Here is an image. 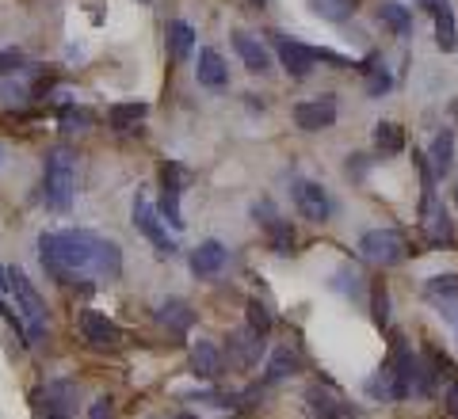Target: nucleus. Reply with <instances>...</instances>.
Wrapping results in <instances>:
<instances>
[{
    "label": "nucleus",
    "instance_id": "1",
    "mask_svg": "<svg viewBox=\"0 0 458 419\" xmlns=\"http://www.w3.org/2000/svg\"><path fill=\"white\" fill-rule=\"evenodd\" d=\"M38 259L57 282L77 279H119L123 274V248L92 229H62V233L38 237Z\"/></svg>",
    "mask_w": 458,
    "mask_h": 419
},
{
    "label": "nucleus",
    "instance_id": "2",
    "mask_svg": "<svg viewBox=\"0 0 458 419\" xmlns=\"http://www.w3.org/2000/svg\"><path fill=\"white\" fill-rule=\"evenodd\" d=\"M271 42H276L279 65L286 69V77H294V80H306L321 62L333 65V69H352V65H355L352 57H344V54H336V50H328V46H310V42H298V38H286L283 31H271Z\"/></svg>",
    "mask_w": 458,
    "mask_h": 419
},
{
    "label": "nucleus",
    "instance_id": "3",
    "mask_svg": "<svg viewBox=\"0 0 458 419\" xmlns=\"http://www.w3.org/2000/svg\"><path fill=\"white\" fill-rule=\"evenodd\" d=\"M77 195V161L69 149H50L42 164V202L54 214H69Z\"/></svg>",
    "mask_w": 458,
    "mask_h": 419
},
{
    "label": "nucleus",
    "instance_id": "4",
    "mask_svg": "<svg viewBox=\"0 0 458 419\" xmlns=\"http://www.w3.org/2000/svg\"><path fill=\"white\" fill-rule=\"evenodd\" d=\"M8 290L16 294V309H20V321H23V331H27V343L38 347L47 339V328H50V313H47V301L38 297V290L31 286V279L12 267L8 271Z\"/></svg>",
    "mask_w": 458,
    "mask_h": 419
},
{
    "label": "nucleus",
    "instance_id": "5",
    "mask_svg": "<svg viewBox=\"0 0 458 419\" xmlns=\"http://www.w3.org/2000/svg\"><path fill=\"white\" fill-rule=\"evenodd\" d=\"M360 252L367 264H375V267H397V264H405L409 259V240L401 229H367V233L360 237Z\"/></svg>",
    "mask_w": 458,
    "mask_h": 419
},
{
    "label": "nucleus",
    "instance_id": "6",
    "mask_svg": "<svg viewBox=\"0 0 458 419\" xmlns=\"http://www.w3.org/2000/svg\"><path fill=\"white\" fill-rule=\"evenodd\" d=\"M336 114H340V99L333 92L325 96H313V99H298L291 107V119L302 134H321V130H333L336 126Z\"/></svg>",
    "mask_w": 458,
    "mask_h": 419
},
{
    "label": "nucleus",
    "instance_id": "7",
    "mask_svg": "<svg viewBox=\"0 0 458 419\" xmlns=\"http://www.w3.org/2000/svg\"><path fill=\"white\" fill-rule=\"evenodd\" d=\"M291 198H294V210L302 214L306 222H318V225H325L328 218H333V210H336L333 195H328L318 180H306V176L291 180Z\"/></svg>",
    "mask_w": 458,
    "mask_h": 419
},
{
    "label": "nucleus",
    "instance_id": "8",
    "mask_svg": "<svg viewBox=\"0 0 458 419\" xmlns=\"http://www.w3.org/2000/svg\"><path fill=\"white\" fill-rule=\"evenodd\" d=\"M302 400H306L310 419H360V404L344 400L336 389L325 381H313L302 393Z\"/></svg>",
    "mask_w": 458,
    "mask_h": 419
},
{
    "label": "nucleus",
    "instance_id": "9",
    "mask_svg": "<svg viewBox=\"0 0 458 419\" xmlns=\"http://www.w3.org/2000/svg\"><path fill=\"white\" fill-rule=\"evenodd\" d=\"M252 218H256V225L264 229L271 252H276V256H291V252H294V240H298V237H294V225L276 210V202L260 198V202L252 206Z\"/></svg>",
    "mask_w": 458,
    "mask_h": 419
},
{
    "label": "nucleus",
    "instance_id": "10",
    "mask_svg": "<svg viewBox=\"0 0 458 419\" xmlns=\"http://www.w3.org/2000/svg\"><path fill=\"white\" fill-rule=\"evenodd\" d=\"M131 222H134V229H138V233L146 237L161 256H176V240L168 237V229H165V222H161V214H157V206H153L146 195H138V198H134V218H131Z\"/></svg>",
    "mask_w": 458,
    "mask_h": 419
},
{
    "label": "nucleus",
    "instance_id": "11",
    "mask_svg": "<svg viewBox=\"0 0 458 419\" xmlns=\"http://www.w3.org/2000/svg\"><path fill=\"white\" fill-rule=\"evenodd\" d=\"M264 351H267V343H264L260 331H252V328H237V331H229V336H225L229 366H237V370H252V366H260Z\"/></svg>",
    "mask_w": 458,
    "mask_h": 419
},
{
    "label": "nucleus",
    "instance_id": "12",
    "mask_svg": "<svg viewBox=\"0 0 458 419\" xmlns=\"http://www.w3.org/2000/svg\"><path fill=\"white\" fill-rule=\"evenodd\" d=\"M183 168L176 161L161 164V222H168L172 229H183V210H180V195H183Z\"/></svg>",
    "mask_w": 458,
    "mask_h": 419
},
{
    "label": "nucleus",
    "instance_id": "13",
    "mask_svg": "<svg viewBox=\"0 0 458 419\" xmlns=\"http://www.w3.org/2000/svg\"><path fill=\"white\" fill-rule=\"evenodd\" d=\"M424 301L443 321L458 324V274H432V279L424 282Z\"/></svg>",
    "mask_w": 458,
    "mask_h": 419
},
{
    "label": "nucleus",
    "instance_id": "14",
    "mask_svg": "<svg viewBox=\"0 0 458 419\" xmlns=\"http://www.w3.org/2000/svg\"><path fill=\"white\" fill-rule=\"evenodd\" d=\"M420 229H424V240L432 244V248H451L454 244V222L447 206H439V202H432L424 214H420Z\"/></svg>",
    "mask_w": 458,
    "mask_h": 419
},
{
    "label": "nucleus",
    "instance_id": "15",
    "mask_svg": "<svg viewBox=\"0 0 458 419\" xmlns=\"http://www.w3.org/2000/svg\"><path fill=\"white\" fill-rule=\"evenodd\" d=\"M225 264H229V248L222 240H203L191 252V274L195 279H214V274L225 271Z\"/></svg>",
    "mask_w": 458,
    "mask_h": 419
},
{
    "label": "nucleus",
    "instance_id": "16",
    "mask_svg": "<svg viewBox=\"0 0 458 419\" xmlns=\"http://www.w3.org/2000/svg\"><path fill=\"white\" fill-rule=\"evenodd\" d=\"M363 393L367 400H382V404H397V400H405L409 397V389L397 381V373L382 363V370H375L370 378L363 381Z\"/></svg>",
    "mask_w": 458,
    "mask_h": 419
},
{
    "label": "nucleus",
    "instance_id": "17",
    "mask_svg": "<svg viewBox=\"0 0 458 419\" xmlns=\"http://www.w3.org/2000/svg\"><path fill=\"white\" fill-rule=\"evenodd\" d=\"M191 373H195V378H203V381H218L222 373H225L222 347H214L210 339H199L191 347Z\"/></svg>",
    "mask_w": 458,
    "mask_h": 419
},
{
    "label": "nucleus",
    "instance_id": "18",
    "mask_svg": "<svg viewBox=\"0 0 458 419\" xmlns=\"http://www.w3.org/2000/svg\"><path fill=\"white\" fill-rule=\"evenodd\" d=\"M81 336L89 339L92 347H114V343H123V328L107 321L104 313H81Z\"/></svg>",
    "mask_w": 458,
    "mask_h": 419
},
{
    "label": "nucleus",
    "instance_id": "19",
    "mask_svg": "<svg viewBox=\"0 0 458 419\" xmlns=\"http://www.w3.org/2000/svg\"><path fill=\"white\" fill-rule=\"evenodd\" d=\"M157 321H161V324L172 331V336H188L199 316H195V309H191L183 297H168V301H161V306H157Z\"/></svg>",
    "mask_w": 458,
    "mask_h": 419
},
{
    "label": "nucleus",
    "instance_id": "20",
    "mask_svg": "<svg viewBox=\"0 0 458 419\" xmlns=\"http://www.w3.org/2000/svg\"><path fill=\"white\" fill-rule=\"evenodd\" d=\"M195 77L203 88H214V92H222L229 88V65H225V57L218 50H199V65H195Z\"/></svg>",
    "mask_w": 458,
    "mask_h": 419
},
{
    "label": "nucleus",
    "instance_id": "21",
    "mask_svg": "<svg viewBox=\"0 0 458 419\" xmlns=\"http://www.w3.org/2000/svg\"><path fill=\"white\" fill-rule=\"evenodd\" d=\"M233 50H237L241 62H245L249 73H267V69H271V54H267V46L256 35L233 31Z\"/></svg>",
    "mask_w": 458,
    "mask_h": 419
},
{
    "label": "nucleus",
    "instance_id": "22",
    "mask_svg": "<svg viewBox=\"0 0 458 419\" xmlns=\"http://www.w3.org/2000/svg\"><path fill=\"white\" fill-rule=\"evenodd\" d=\"M424 156H428V164H432V176L436 180H447L451 168H454V130L443 126L439 134L432 138V149H428Z\"/></svg>",
    "mask_w": 458,
    "mask_h": 419
},
{
    "label": "nucleus",
    "instance_id": "23",
    "mask_svg": "<svg viewBox=\"0 0 458 419\" xmlns=\"http://www.w3.org/2000/svg\"><path fill=\"white\" fill-rule=\"evenodd\" d=\"M363 73V88H367V96L370 99H382V96H390V88H394V77H390V69L382 65V57L378 54H367L360 65H355Z\"/></svg>",
    "mask_w": 458,
    "mask_h": 419
},
{
    "label": "nucleus",
    "instance_id": "24",
    "mask_svg": "<svg viewBox=\"0 0 458 419\" xmlns=\"http://www.w3.org/2000/svg\"><path fill=\"white\" fill-rule=\"evenodd\" d=\"M42 404H47V415H65L77 408V385L73 381H50L47 389H38L35 393Z\"/></svg>",
    "mask_w": 458,
    "mask_h": 419
},
{
    "label": "nucleus",
    "instance_id": "25",
    "mask_svg": "<svg viewBox=\"0 0 458 419\" xmlns=\"http://www.w3.org/2000/svg\"><path fill=\"white\" fill-rule=\"evenodd\" d=\"M302 370V358H298V351H291V347H276V351L267 355V366H264V385H276V381H286L294 378V373Z\"/></svg>",
    "mask_w": 458,
    "mask_h": 419
},
{
    "label": "nucleus",
    "instance_id": "26",
    "mask_svg": "<svg viewBox=\"0 0 458 419\" xmlns=\"http://www.w3.org/2000/svg\"><path fill=\"white\" fill-rule=\"evenodd\" d=\"M165 42H168V54L176 57V62H188L195 54V27L188 20H172L165 27Z\"/></svg>",
    "mask_w": 458,
    "mask_h": 419
},
{
    "label": "nucleus",
    "instance_id": "27",
    "mask_svg": "<svg viewBox=\"0 0 458 419\" xmlns=\"http://www.w3.org/2000/svg\"><path fill=\"white\" fill-rule=\"evenodd\" d=\"M378 20L390 27L397 38L412 35V12H409V4H401V0H382V4H378Z\"/></svg>",
    "mask_w": 458,
    "mask_h": 419
},
{
    "label": "nucleus",
    "instance_id": "28",
    "mask_svg": "<svg viewBox=\"0 0 458 419\" xmlns=\"http://www.w3.org/2000/svg\"><path fill=\"white\" fill-rule=\"evenodd\" d=\"M436 16V46L443 54H454L458 50V27H454V8L443 4L439 12H432Z\"/></svg>",
    "mask_w": 458,
    "mask_h": 419
},
{
    "label": "nucleus",
    "instance_id": "29",
    "mask_svg": "<svg viewBox=\"0 0 458 419\" xmlns=\"http://www.w3.org/2000/svg\"><path fill=\"white\" fill-rule=\"evenodd\" d=\"M375 149H378L382 156L405 153V130H401L397 122H378V126H375Z\"/></svg>",
    "mask_w": 458,
    "mask_h": 419
},
{
    "label": "nucleus",
    "instance_id": "30",
    "mask_svg": "<svg viewBox=\"0 0 458 419\" xmlns=\"http://www.w3.org/2000/svg\"><path fill=\"white\" fill-rule=\"evenodd\" d=\"M149 114V107L146 104H114L111 111H107V122H111V130H134L141 119H146Z\"/></svg>",
    "mask_w": 458,
    "mask_h": 419
},
{
    "label": "nucleus",
    "instance_id": "31",
    "mask_svg": "<svg viewBox=\"0 0 458 419\" xmlns=\"http://www.w3.org/2000/svg\"><path fill=\"white\" fill-rule=\"evenodd\" d=\"M313 4V12H318L321 20H328V23H348L352 16H355V0H310Z\"/></svg>",
    "mask_w": 458,
    "mask_h": 419
},
{
    "label": "nucleus",
    "instance_id": "32",
    "mask_svg": "<svg viewBox=\"0 0 458 419\" xmlns=\"http://www.w3.org/2000/svg\"><path fill=\"white\" fill-rule=\"evenodd\" d=\"M370 321L378 328H390V290H386L382 279L370 286Z\"/></svg>",
    "mask_w": 458,
    "mask_h": 419
},
{
    "label": "nucleus",
    "instance_id": "33",
    "mask_svg": "<svg viewBox=\"0 0 458 419\" xmlns=\"http://www.w3.org/2000/svg\"><path fill=\"white\" fill-rule=\"evenodd\" d=\"M333 290L344 294V297H363L367 282H363V274L355 271V267H340V271H336V279H333Z\"/></svg>",
    "mask_w": 458,
    "mask_h": 419
},
{
    "label": "nucleus",
    "instance_id": "34",
    "mask_svg": "<svg viewBox=\"0 0 458 419\" xmlns=\"http://www.w3.org/2000/svg\"><path fill=\"white\" fill-rule=\"evenodd\" d=\"M420 358H424V366L436 373V381H439V378H451V373H454L451 355H443L436 343H424V347H420Z\"/></svg>",
    "mask_w": 458,
    "mask_h": 419
},
{
    "label": "nucleus",
    "instance_id": "35",
    "mask_svg": "<svg viewBox=\"0 0 458 419\" xmlns=\"http://www.w3.org/2000/svg\"><path fill=\"white\" fill-rule=\"evenodd\" d=\"M245 316H249V328H252V331H260V336H267V331H271V324H276V316H271V309L264 306L260 297H249Z\"/></svg>",
    "mask_w": 458,
    "mask_h": 419
},
{
    "label": "nucleus",
    "instance_id": "36",
    "mask_svg": "<svg viewBox=\"0 0 458 419\" xmlns=\"http://www.w3.org/2000/svg\"><path fill=\"white\" fill-rule=\"evenodd\" d=\"M57 119H62V130L65 134H84V130L92 126V111H84V107H62V114H57Z\"/></svg>",
    "mask_w": 458,
    "mask_h": 419
},
{
    "label": "nucleus",
    "instance_id": "37",
    "mask_svg": "<svg viewBox=\"0 0 458 419\" xmlns=\"http://www.w3.org/2000/svg\"><path fill=\"white\" fill-rule=\"evenodd\" d=\"M89 419H114V400L111 397H96L92 408H89Z\"/></svg>",
    "mask_w": 458,
    "mask_h": 419
},
{
    "label": "nucleus",
    "instance_id": "38",
    "mask_svg": "<svg viewBox=\"0 0 458 419\" xmlns=\"http://www.w3.org/2000/svg\"><path fill=\"white\" fill-rule=\"evenodd\" d=\"M23 54L20 50H0V73H16V69H23Z\"/></svg>",
    "mask_w": 458,
    "mask_h": 419
},
{
    "label": "nucleus",
    "instance_id": "39",
    "mask_svg": "<svg viewBox=\"0 0 458 419\" xmlns=\"http://www.w3.org/2000/svg\"><path fill=\"white\" fill-rule=\"evenodd\" d=\"M447 415L451 419H458V378L451 381V389H447Z\"/></svg>",
    "mask_w": 458,
    "mask_h": 419
},
{
    "label": "nucleus",
    "instance_id": "40",
    "mask_svg": "<svg viewBox=\"0 0 458 419\" xmlns=\"http://www.w3.org/2000/svg\"><path fill=\"white\" fill-rule=\"evenodd\" d=\"M417 4H420L424 12H439L443 4H451V0H417Z\"/></svg>",
    "mask_w": 458,
    "mask_h": 419
},
{
    "label": "nucleus",
    "instance_id": "41",
    "mask_svg": "<svg viewBox=\"0 0 458 419\" xmlns=\"http://www.w3.org/2000/svg\"><path fill=\"white\" fill-rule=\"evenodd\" d=\"M0 290H8V267H0Z\"/></svg>",
    "mask_w": 458,
    "mask_h": 419
},
{
    "label": "nucleus",
    "instance_id": "42",
    "mask_svg": "<svg viewBox=\"0 0 458 419\" xmlns=\"http://www.w3.org/2000/svg\"><path fill=\"white\" fill-rule=\"evenodd\" d=\"M252 4H256V8H264V4H267V0H252Z\"/></svg>",
    "mask_w": 458,
    "mask_h": 419
},
{
    "label": "nucleus",
    "instance_id": "43",
    "mask_svg": "<svg viewBox=\"0 0 458 419\" xmlns=\"http://www.w3.org/2000/svg\"><path fill=\"white\" fill-rule=\"evenodd\" d=\"M172 419H195V415H172Z\"/></svg>",
    "mask_w": 458,
    "mask_h": 419
},
{
    "label": "nucleus",
    "instance_id": "44",
    "mask_svg": "<svg viewBox=\"0 0 458 419\" xmlns=\"http://www.w3.org/2000/svg\"><path fill=\"white\" fill-rule=\"evenodd\" d=\"M454 206H458V187H454Z\"/></svg>",
    "mask_w": 458,
    "mask_h": 419
},
{
    "label": "nucleus",
    "instance_id": "45",
    "mask_svg": "<svg viewBox=\"0 0 458 419\" xmlns=\"http://www.w3.org/2000/svg\"><path fill=\"white\" fill-rule=\"evenodd\" d=\"M47 419H65V415H47Z\"/></svg>",
    "mask_w": 458,
    "mask_h": 419
},
{
    "label": "nucleus",
    "instance_id": "46",
    "mask_svg": "<svg viewBox=\"0 0 458 419\" xmlns=\"http://www.w3.org/2000/svg\"><path fill=\"white\" fill-rule=\"evenodd\" d=\"M0 156H4V153H0Z\"/></svg>",
    "mask_w": 458,
    "mask_h": 419
}]
</instances>
